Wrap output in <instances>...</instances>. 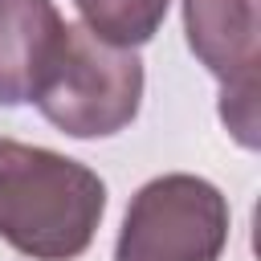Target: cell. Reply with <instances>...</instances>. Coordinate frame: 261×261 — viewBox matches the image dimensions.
I'll list each match as a JSON object with an SVG mask.
<instances>
[{"instance_id":"cell-1","label":"cell","mask_w":261,"mask_h":261,"mask_svg":"<svg viewBox=\"0 0 261 261\" xmlns=\"http://www.w3.org/2000/svg\"><path fill=\"white\" fill-rule=\"evenodd\" d=\"M106 212V184L86 163L0 139V241L33 261H73Z\"/></svg>"},{"instance_id":"cell-2","label":"cell","mask_w":261,"mask_h":261,"mask_svg":"<svg viewBox=\"0 0 261 261\" xmlns=\"http://www.w3.org/2000/svg\"><path fill=\"white\" fill-rule=\"evenodd\" d=\"M37 110L73 139H106L135 122L143 102V61L135 49H114L82 24H65L53 65L45 69Z\"/></svg>"},{"instance_id":"cell-3","label":"cell","mask_w":261,"mask_h":261,"mask_svg":"<svg viewBox=\"0 0 261 261\" xmlns=\"http://www.w3.org/2000/svg\"><path fill=\"white\" fill-rule=\"evenodd\" d=\"M228 220L216 184L188 171L155 175L126 204L114 261H220Z\"/></svg>"},{"instance_id":"cell-4","label":"cell","mask_w":261,"mask_h":261,"mask_svg":"<svg viewBox=\"0 0 261 261\" xmlns=\"http://www.w3.org/2000/svg\"><path fill=\"white\" fill-rule=\"evenodd\" d=\"M184 33L196 61L220 82V118L241 147H257L261 0H184Z\"/></svg>"},{"instance_id":"cell-5","label":"cell","mask_w":261,"mask_h":261,"mask_svg":"<svg viewBox=\"0 0 261 261\" xmlns=\"http://www.w3.org/2000/svg\"><path fill=\"white\" fill-rule=\"evenodd\" d=\"M61 37L65 20L53 0H0V106L33 102Z\"/></svg>"},{"instance_id":"cell-6","label":"cell","mask_w":261,"mask_h":261,"mask_svg":"<svg viewBox=\"0 0 261 261\" xmlns=\"http://www.w3.org/2000/svg\"><path fill=\"white\" fill-rule=\"evenodd\" d=\"M167 4L171 0H73V8L82 12V29L114 49L147 45L163 24Z\"/></svg>"}]
</instances>
